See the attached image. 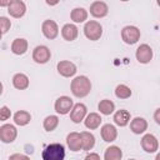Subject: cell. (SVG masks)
<instances>
[{"label": "cell", "mask_w": 160, "mask_h": 160, "mask_svg": "<svg viewBox=\"0 0 160 160\" xmlns=\"http://www.w3.org/2000/svg\"><path fill=\"white\" fill-rule=\"evenodd\" d=\"M158 5H159V6H160V0H158Z\"/></svg>", "instance_id": "d590c367"}, {"label": "cell", "mask_w": 160, "mask_h": 160, "mask_svg": "<svg viewBox=\"0 0 160 160\" xmlns=\"http://www.w3.org/2000/svg\"><path fill=\"white\" fill-rule=\"evenodd\" d=\"M100 132H101L102 140L106 141V142L114 141V140L116 139V136H118V130H116V128H115L114 125H111V124H105V125H102Z\"/></svg>", "instance_id": "2e32d148"}, {"label": "cell", "mask_w": 160, "mask_h": 160, "mask_svg": "<svg viewBox=\"0 0 160 160\" xmlns=\"http://www.w3.org/2000/svg\"><path fill=\"white\" fill-rule=\"evenodd\" d=\"M121 39L124 40L125 44L132 45L135 42H138V40L140 39V30L136 26H125L121 30Z\"/></svg>", "instance_id": "277c9868"}, {"label": "cell", "mask_w": 160, "mask_h": 160, "mask_svg": "<svg viewBox=\"0 0 160 160\" xmlns=\"http://www.w3.org/2000/svg\"><path fill=\"white\" fill-rule=\"evenodd\" d=\"M130 129L134 134H142L148 129V122L144 118H135L130 122Z\"/></svg>", "instance_id": "ac0fdd59"}, {"label": "cell", "mask_w": 160, "mask_h": 160, "mask_svg": "<svg viewBox=\"0 0 160 160\" xmlns=\"http://www.w3.org/2000/svg\"><path fill=\"white\" fill-rule=\"evenodd\" d=\"M80 135H81L82 150H86V151L91 150L95 145V136L89 131H82V132H80Z\"/></svg>", "instance_id": "cb8c5ba5"}, {"label": "cell", "mask_w": 160, "mask_h": 160, "mask_svg": "<svg viewBox=\"0 0 160 160\" xmlns=\"http://www.w3.org/2000/svg\"><path fill=\"white\" fill-rule=\"evenodd\" d=\"M30 120H31V115L25 110H19L14 115V121L19 126H25L26 124L30 122Z\"/></svg>", "instance_id": "d4e9b609"}, {"label": "cell", "mask_w": 160, "mask_h": 160, "mask_svg": "<svg viewBox=\"0 0 160 160\" xmlns=\"http://www.w3.org/2000/svg\"><path fill=\"white\" fill-rule=\"evenodd\" d=\"M58 71L61 76L64 78H70V76H74L75 72H76V66L74 62L71 61H68V60H62V61H59L58 62Z\"/></svg>", "instance_id": "7c38bea8"}, {"label": "cell", "mask_w": 160, "mask_h": 160, "mask_svg": "<svg viewBox=\"0 0 160 160\" xmlns=\"http://www.w3.org/2000/svg\"><path fill=\"white\" fill-rule=\"evenodd\" d=\"M101 124V116L96 112H90L86 118H85V126L90 130L98 129Z\"/></svg>", "instance_id": "7402d4cb"}, {"label": "cell", "mask_w": 160, "mask_h": 160, "mask_svg": "<svg viewBox=\"0 0 160 160\" xmlns=\"http://www.w3.org/2000/svg\"><path fill=\"white\" fill-rule=\"evenodd\" d=\"M86 106L81 102H78L74 105L72 110L70 111V120L75 124H79L84 120V118L86 116Z\"/></svg>", "instance_id": "4fadbf2b"}, {"label": "cell", "mask_w": 160, "mask_h": 160, "mask_svg": "<svg viewBox=\"0 0 160 160\" xmlns=\"http://www.w3.org/2000/svg\"><path fill=\"white\" fill-rule=\"evenodd\" d=\"M12 85H14V88H16L19 90H24L29 86V78L21 72L15 74L12 78Z\"/></svg>", "instance_id": "603a6c76"}, {"label": "cell", "mask_w": 160, "mask_h": 160, "mask_svg": "<svg viewBox=\"0 0 160 160\" xmlns=\"http://www.w3.org/2000/svg\"><path fill=\"white\" fill-rule=\"evenodd\" d=\"M109 8L104 1H94L90 5V14L94 18H104L108 15Z\"/></svg>", "instance_id": "5bb4252c"}, {"label": "cell", "mask_w": 160, "mask_h": 160, "mask_svg": "<svg viewBox=\"0 0 160 160\" xmlns=\"http://www.w3.org/2000/svg\"><path fill=\"white\" fill-rule=\"evenodd\" d=\"M51 52L48 46L45 45H38L32 51V60L38 64H45L50 60Z\"/></svg>", "instance_id": "5b68a950"}, {"label": "cell", "mask_w": 160, "mask_h": 160, "mask_svg": "<svg viewBox=\"0 0 160 160\" xmlns=\"http://www.w3.org/2000/svg\"><path fill=\"white\" fill-rule=\"evenodd\" d=\"M59 125V118L56 115H49L44 120V129L46 131H52Z\"/></svg>", "instance_id": "83f0119b"}, {"label": "cell", "mask_w": 160, "mask_h": 160, "mask_svg": "<svg viewBox=\"0 0 160 160\" xmlns=\"http://www.w3.org/2000/svg\"><path fill=\"white\" fill-rule=\"evenodd\" d=\"M79 30L74 24H65L61 29V36L66 40V41H72L78 38Z\"/></svg>", "instance_id": "e0dca14e"}, {"label": "cell", "mask_w": 160, "mask_h": 160, "mask_svg": "<svg viewBox=\"0 0 160 160\" xmlns=\"http://www.w3.org/2000/svg\"><path fill=\"white\" fill-rule=\"evenodd\" d=\"M70 89H71V92L74 96L85 98L86 95H89V92L91 90V82H90L89 78L80 75V76H76L74 80H71Z\"/></svg>", "instance_id": "6da1fadb"}, {"label": "cell", "mask_w": 160, "mask_h": 160, "mask_svg": "<svg viewBox=\"0 0 160 160\" xmlns=\"http://www.w3.org/2000/svg\"><path fill=\"white\" fill-rule=\"evenodd\" d=\"M155 160H160V152H158V155H156V158H155Z\"/></svg>", "instance_id": "e575fe53"}, {"label": "cell", "mask_w": 160, "mask_h": 160, "mask_svg": "<svg viewBox=\"0 0 160 160\" xmlns=\"http://www.w3.org/2000/svg\"><path fill=\"white\" fill-rule=\"evenodd\" d=\"M115 95L119 99H128V98L131 96V90H130L129 86H126L124 84H120L115 89Z\"/></svg>", "instance_id": "f1b7e54d"}, {"label": "cell", "mask_w": 160, "mask_h": 160, "mask_svg": "<svg viewBox=\"0 0 160 160\" xmlns=\"http://www.w3.org/2000/svg\"><path fill=\"white\" fill-rule=\"evenodd\" d=\"M84 34L89 40L96 41L102 35V26L100 25V22H98L95 20H90L84 26Z\"/></svg>", "instance_id": "3957f363"}, {"label": "cell", "mask_w": 160, "mask_h": 160, "mask_svg": "<svg viewBox=\"0 0 160 160\" xmlns=\"http://www.w3.org/2000/svg\"><path fill=\"white\" fill-rule=\"evenodd\" d=\"M70 18L74 22H82L88 19V11L84 8H75L71 10Z\"/></svg>", "instance_id": "484cf974"}, {"label": "cell", "mask_w": 160, "mask_h": 160, "mask_svg": "<svg viewBox=\"0 0 160 160\" xmlns=\"http://www.w3.org/2000/svg\"><path fill=\"white\" fill-rule=\"evenodd\" d=\"M25 11H26V5L21 0H11L8 6V12L12 18H16V19L24 16Z\"/></svg>", "instance_id": "ba28073f"}, {"label": "cell", "mask_w": 160, "mask_h": 160, "mask_svg": "<svg viewBox=\"0 0 160 160\" xmlns=\"http://www.w3.org/2000/svg\"><path fill=\"white\" fill-rule=\"evenodd\" d=\"M18 130L11 124H4L0 126V139L2 142H12L16 139Z\"/></svg>", "instance_id": "52a82bcc"}, {"label": "cell", "mask_w": 160, "mask_h": 160, "mask_svg": "<svg viewBox=\"0 0 160 160\" xmlns=\"http://www.w3.org/2000/svg\"><path fill=\"white\" fill-rule=\"evenodd\" d=\"M114 121L119 126H126L130 121V112L128 110H124V109L118 110L114 114Z\"/></svg>", "instance_id": "ffe728a7"}, {"label": "cell", "mask_w": 160, "mask_h": 160, "mask_svg": "<svg viewBox=\"0 0 160 160\" xmlns=\"http://www.w3.org/2000/svg\"><path fill=\"white\" fill-rule=\"evenodd\" d=\"M141 148L142 150H145L146 152H155L159 148V142L158 139L152 135V134H145L141 138Z\"/></svg>", "instance_id": "8fae6325"}, {"label": "cell", "mask_w": 160, "mask_h": 160, "mask_svg": "<svg viewBox=\"0 0 160 160\" xmlns=\"http://www.w3.org/2000/svg\"><path fill=\"white\" fill-rule=\"evenodd\" d=\"M66 142H68V146L71 151L76 152L79 150L82 149V142H81V135L79 132H70L68 136H66Z\"/></svg>", "instance_id": "9a60e30c"}, {"label": "cell", "mask_w": 160, "mask_h": 160, "mask_svg": "<svg viewBox=\"0 0 160 160\" xmlns=\"http://www.w3.org/2000/svg\"><path fill=\"white\" fill-rule=\"evenodd\" d=\"M136 60L141 64H148L152 59V49L148 44H141L135 52Z\"/></svg>", "instance_id": "9c48e42d"}, {"label": "cell", "mask_w": 160, "mask_h": 160, "mask_svg": "<svg viewBox=\"0 0 160 160\" xmlns=\"http://www.w3.org/2000/svg\"><path fill=\"white\" fill-rule=\"evenodd\" d=\"M10 115H11V111H10V109L8 108V106H1V109H0V119H1V121H5V120H8L9 118H10Z\"/></svg>", "instance_id": "4dcf8cb0"}, {"label": "cell", "mask_w": 160, "mask_h": 160, "mask_svg": "<svg viewBox=\"0 0 160 160\" xmlns=\"http://www.w3.org/2000/svg\"><path fill=\"white\" fill-rule=\"evenodd\" d=\"M129 160H136V159H129Z\"/></svg>", "instance_id": "8d00e7d4"}, {"label": "cell", "mask_w": 160, "mask_h": 160, "mask_svg": "<svg viewBox=\"0 0 160 160\" xmlns=\"http://www.w3.org/2000/svg\"><path fill=\"white\" fill-rule=\"evenodd\" d=\"M41 31L44 34V36L46 39H55L59 34V28H58V24L54 21V20H45L41 25Z\"/></svg>", "instance_id": "30bf717a"}, {"label": "cell", "mask_w": 160, "mask_h": 160, "mask_svg": "<svg viewBox=\"0 0 160 160\" xmlns=\"http://www.w3.org/2000/svg\"><path fill=\"white\" fill-rule=\"evenodd\" d=\"M0 26H1V34L4 35L9 29H10V26H11V22H10V20L8 19V18H5V16H1L0 18Z\"/></svg>", "instance_id": "f546056e"}, {"label": "cell", "mask_w": 160, "mask_h": 160, "mask_svg": "<svg viewBox=\"0 0 160 160\" xmlns=\"http://www.w3.org/2000/svg\"><path fill=\"white\" fill-rule=\"evenodd\" d=\"M9 160H30V158L26 156V155H24V154H19V152H18V154L10 155Z\"/></svg>", "instance_id": "1f68e13d"}, {"label": "cell", "mask_w": 160, "mask_h": 160, "mask_svg": "<svg viewBox=\"0 0 160 160\" xmlns=\"http://www.w3.org/2000/svg\"><path fill=\"white\" fill-rule=\"evenodd\" d=\"M122 158V151L119 146L116 145H112V146H109L106 150H105V154H104V160H121Z\"/></svg>", "instance_id": "44dd1931"}, {"label": "cell", "mask_w": 160, "mask_h": 160, "mask_svg": "<svg viewBox=\"0 0 160 160\" xmlns=\"http://www.w3.org/2000/svg\"><path fill=\"white\" fill-rule=\"evenodd\" d=\"M98 108H99V110H100L101 114H104V115H110V114L114 112V110H115V104H114L111 100L104 99V100H101V101L99 102Z\"/></svg>", "instance_id": "4316f807"}, {"label": "cell", "mask_w": 160, "mask_h": 160, "mask_svg": "<svg viewBox=\"0 0 160 160\" xmlns=\"http://www.w3.org/2000/svg\"><path fill=\"white\" fill-rule=\"evenodd\" d=\"M55 111L60 115H65L68 112H70L74 108V104H72V100L69 98V96H60L56 101H55Z\"/></svg>", "instance_id": "8992f818"}, {"label": "cell", "mask_w": 160, "mask_h": 160, "mask_svg": "<svg viewBox=\"0 0 160 160\" xmlns=\"http://www.w3.org/2000/svg\"><path fill=\"white\" fill-rule=\"evenodd\" d=\"M28 50V41L22 38H18L11 42V51L16 55H22Z\"/></svg>", "instance_id": "d6986e66"}, {"label": "cell", "mask_w": 160, "mask_h": 160, "mask_svg": "<svg viewBox=\"0 0 160 160\" xmlns=\"http://www.w3.org/2000/svg\"><path fill=\"white\" fill-rule=\"evenodd\" d=\"M85 160H100V156L96 152H90L85 156Z\"/></svg>", "instance_id": "d6a6232c"}, {"label": "cell", "mask_w": 160, "mask_h": 160, "mask_svg": "<svg viewBox=\"0 0 160 160\" xmlns=\"http://www.w3.org/2000/svg\"><path fill=\"white\" fill-rule=\"evenodd\" d=\"M154 120L160 125V108L155 110V112H154Z\"/></svg>", "instance_id": "836d02e7"}, {"label": "cell", "mask_w": 160, "mask_h": 160, "mask_svg": "<svg viewBox=\"0 0 160 160\" xmlns=\"http://www.w3.org/2000/svg\"><path fill=\"white\" fill-rule=\"evenodd\" d=\"M42 160H64L65 159V148L59 142L48 145L42 150Z\"/></svg>", "instance_id": "7a4b0ae2"}]
</instances>
